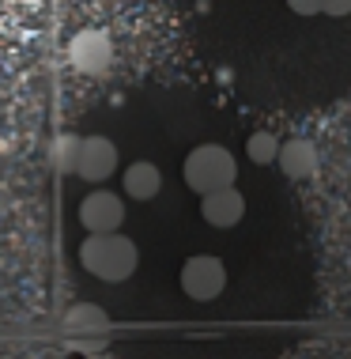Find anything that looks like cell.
Instances as JSON below:
<instances>
[{
    "instance_id": "10",
    "label": "cell",
    "mask_w": 351,
    "mask_h": 359,
    "mask_svg": "<svg viewBox=\"0 0 351 359\" xmlns=\"http://www.w3.org/2000/svg\"><path fill=\"white\" fill-rule=\"evenodd\" d=\"M80 140H83V137H72V133H64V137L53 140L50 163H53L61 174H72V170H76V159H80Z\"/></svg>"
},
{
    "instance_id": "12",
    "label": "cell",
    "mask_w": 351,
    "mask_h": 359,
    "mask_svg": "<svg viewBox=\"0 0 351 359\" xmlns=\"http://www.w3.org/2000/svg\"><path fill=\"white\" fill-rule=\"evenodd\" d=\"M87 325H95V329H106V314L99 306H76L72 314H68V329H87Z\"/></svg>"
},
{
    "instance_id": "2",
    "label": "cell",
    "mask_w": 351,
    "mask_h": 359,
    "mask_svg": "<svg viewBox=\"0 0 351 359\" xmlns=\"http://www.w3.org/2000/svg\"><path fill=\"white\" fill-rule=\"evenodd\" d=\"M181 174H185V186L193 193H212V189L234 186L238 163H234V155L227 148H219V144H200V148H193L185 155Z\"/></svg>"
},
{
    "instance_id": "8",
    "label": "cell",
    "mask_w": 351,
    "mask_h": 359,
    "mask_svg": "<svg viewBox=\"0 0 351 359\" xmlns=\"http://www.w3.org/2000/svg\"><path fill=\"white\" fill-rule=\"evenodd\" d=\"M276 163H280V170H284L287 178H295V182H302V178H314L317 167H321L314 140H306V137L280 140V155H276Z\"/></svg>"
},
{
    "instance_id": "7",
    "label": "cell",
    "mask_w": 351,
    "mask_h": 359,
    "mask_svg": "<svg viewBox=\"0 0 351 359\" xmlns=\"http://www.w3.org/2000/svg\"><path fill=\"white\" fill-rule=\"evenodd\" d=\"M117 167V148L106 137H83L80 140V159H76V170L83 182H106Z\"/></svg>"
},
{
    "instance_id": "9",
    "label": "cell",
    "mask_w": 351,
    "mask_h": 359,
    "mask_svg": "<svg viewBox=\"0 0 351 359\" xmlns=\"http://www.w3.org/2000/svg\"><path fill=\"white\" fill-rule=\"evenodd\" d=\"M121 186H125V193H129V197H136V201H151V197H159V189H163V170L155 167V163L140 159V163H132V167L125 170Z\"/></svg>"
},
{
    "instance_id": "11",
    "label": "cell",
    "mask_w": 351,
    "mask_h": 359,
    "mask_svg": "<svg viewBox=\"0 0 351 359\" xmlns=\"http://www.w3.org/2000/svg\"><path fill=\"white\" fill-rule=\"evenodd\" d=\"M246 155L253 163H261V167H272L280 155V137H272V133H253L246 140Z\"/></svg>"
},
{
    "instance_id": "4",
    "label": "cell",
    "mask_w": 351,
    "mask_h": 359,
    "mask_svg": "<svg viewBox=\"0 0 351 359\" xmlns=\"http://www.w3.org/2000/svg\"><path fill=\"white\" fill-rule=\"evenodd\" d=\"M68 61H72L76 72L83 76H99L113 65V38L99 31V27H83V31L72 34L68 42Z\"/></svg>"
},
{
    "instance_id": "1",
    "label": "cell",
    "mask_w": 351,
    "mask_h": 359,
    "mask_svg": "<svg viewBox=\"0 0 351 359\" xmlns=\"http://www.w3.org/2000/svg\"><path fill=\"white\" fill-rule=\"evenodd\" d=\"M80 265L106 284H121L136 273L140 254H136V242L125 238L121 231H91L80 246Z\"/></svg>"
},
{
    "instance_id": "15",
    "label": "cell",
    "mask_w": 351,
    "mask_h": 359,
    "mask_svg": "<svg viewBox=\"0 0 351 359\" xmlns=\"http://www.w3.org/2000/svg\"><path fill=\"white\" fill-rule=\"evenodd\" d=\"M19 4H27V8H38V4H42V0H19Z\"/></svg>"
},
{
    "instance_id": "3",
    "label": "cell",
    "mask_w": 351,
    "mask_h": 359,
    "mask_svg": "<svg viewBox=\"0 0 351 359\" xmlns=\"http://www.w3.org/2000/svg\"><path fill=\"white\" fill-rule=\"evenodd\" d=\"M223 287H227V269H223L219 257L197 254L181 265V291L193 303H212V299L223 295Z\"/></svg>"
},
{
    "instance_id": "14",
    "label": "cell",
    "mask_w": 351,
    "mask_h": 359,
    "mask_svg": "<svg viewBox=\"0 0 351 359\" xmlns=\"http://www.w3.org/2000/svg\"><path fill=\"white\" fill-rule=\"evenodd\" d=\"M321 12L325 15H351V0H321Z\"/></svg>"
},
{
    "instance_id": "5",
    "label": "cell",
    "mask_w": 351,
    "mask_h": 359,
    "mask_svg": "<svg viewBox=\"0 0 351 359\" xmlns=\"http://www.w3.org/2000/svg\"><path fill=\"white\" fill-rule=\"evenodd\" d=\"M80 223L91 231H121L125 223V201L110 189H95L91 197L80 201Z\"/></svg>"
},
{
    "instance_id": "13",
    "label": "cell",
    "mask_w": 351,
    "mask_h": 359,
    "mask_svg": "<svg viewBox=\"0 0 351 359\" xmlns=\"http://www.w3.org/2000/svg\"><path fill=\"white\" fill-rule=\"evenodd\" d=\"M295 15H321V0H287Z\"/></svg>"
},
{
    "instance_id": "6",
    "label": "cell",
    "mask_w": 351,
    "mask_h": 359,
    "mask_svg": "<svg viewBox=\"0 0 351 359\" xmlns=\"http://www.w3.org/2000/svg\"><path fill=\"white\" fill-rule=\"evenodd\" d=\"M200 216H204V223H212V227L230 231L234 223L246 216V197H242V193L234 189V186L200 193Z\"/></svg>"
}]
</instances>
